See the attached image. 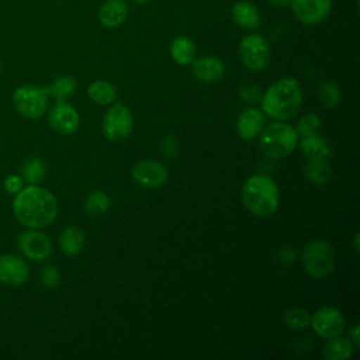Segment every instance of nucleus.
<instances>
[{"instance_id": "nucleus-1", "label": "nucleus", "mask_w": 360, "mask_h": 360, "mask_svg": "<svg viewBox=\"0 0 360 360\" xmlns=\"http://www.w3.org/2000/svg\"><path fill=\"white\" fill-rule=\"evenodd\" d=\"M13 214L25 228L42 229L55 221L58 215V201L46 188L31 184L15 193Z\"/></svg>"}, {"instance_id": "nucleus-2", "label": "nucleus", "mask_w": 360, "mask_h": 360, "mask_svg": "<svg viewBox=\"0 0 360 360\" xmlns=\"http://www.w3.org/2000/svg\"><path fill=\"white\" fill-rule=\"evenodd\" d=\"M301 84L294 77H283L273 83L262 97V110L271 118L288 121L294 118L302 105Z\"/></svg>"}, {"instance_id": "nucleus-3", "label": "nucleus", "mask_w": 360, "mask_h": 360, "mask_svg": "<svg viewBox=\"0 0 360 360\" xmlns=\"http://www.w3.org/2000/svg\"><path fill=\"white\" fill-rule=\"evenodd\" d=\"M240 198L249 212L260 218H267L277 211L280 193L274 180L264 174H255L243 183Z\"/></svg>"}, {"instance_id": "nucleus-4", "label": "nucleus", "mask_w": 360, "mask_h": 360, "mask_svg": "<svg viewBox=\"0 0 360 360\" xmlns=\"http://www.w3.org/2000/svg\"><path fill=\"white\" fill-rule=\"evenodd\" d=\"M298 145V134L295 128L283 121L271 122L259 135L260 150L270 159H281L288 156Z\"/></svg>"}, {"instance_id": "nucleus-5", "label": "nucleus", "mask_w": 360, "mask_h": 360, "mask_svg": "<svg viewBox=\"0 0 360 360\" xmlns=\"http://www.w3.org/2000/svg\"><path fill=\"white\" fill-rule=\"evenodd\" d=\"M302 266L312 278L328 277L336 264V253L330 243L322 239L309 240L302 250Z\"/></svg>"}, {"instance_id": "nucleus-6", "label": "nucleus", "mask_w": 360, "mask_h": 360, "mask_svg": "<svg viewBox=\"0 0 360 360\" xmlns=\"http://www.w3.org/2000/svg\"><path fill=\"white\" fill-rule=\"evenodd\" d=\"M13 105L22 117L37 120L46 112L48 93L37 84L20 86L13 93Z\"/></svg>"}, {"instance_id": "nucleus-7", "label": "nucleus", "mask_w": 360, "mask_h": 360, "mask_svg": "<svg viewBox=\"0 0 360 360\" xmlns=\"http://www.w3.org/2000/svg\"><path fill=\"white\" fill-rule=\"evenodd\" d=\"M132 128L134 117L131 110L122 103H111L101 124L104 136L111 142H120L129 136Z\"/></svg>"}, {"instance_id": "nucleus-8", "label": "nucleus", "mask_w": 360, "mask_h": 360, "mask_svg": "<svg viewBox=\"0 0 360 360\" xmlns=\"http://www.w3.org/2000/svg\"><path fill=\"white\" fill-rule=\"evenodd\" d=\"M239 56L248 70L260 72L270 60V45L262 34H249L239 44Z\"/></svg>"}, {"instance_id": "nucleus-9", "label": "nucleus", "mask_w": 360, "mask_h": 360, "mask_svg": "<svg viewBox=\"0 0 360 360\" xmlns=\"http://www.w3.org/2000/svg\"><path fill=\"white\" fill-rule=\"evenodd\" d=\"M309 326L312 330L323 339H329L342 335L346 322L343 314L335 307H322L316 309L309 319Z\"/></svg>"}, {"instance_id": "nucleus-10", "label": "nucleus", "mask_w": 360, "mask_h": 360, "mask_svg": "<svg viewBox=\"0 0 360 360\" xmlns=\"http://www.w3.org/2000/svg\"><path fill=\"white\" fill-rule=\"evenodd\" d=\"M131 176L136 184L143 188H159L166 184L169 172L166 166L158 160H139L131 169Z\"/></svg>"}, {"instance_id": "nucleus-11", "label": "nucleus", "mask_w": 360, "mask_h": 360, "mask_svg": "<svg viewBox=\"0 0 360 360\" xmlns=\"http://www.w3.org/2000/svg\"><path fill=\"white\" fill-rule=\"evenodd\" d=\"M17 245L25 257L35 262H42L48 259L52 253L51 239L39 229L28 228V231L21 232L18 236Z\"/></svg>"}, {"instance_id": "nucleus-12", "label": "nucleus", "mask_w": 360, "mask_h": 360, "mask_svg": "<svg viewBox=\"0 0 360 360\" xmlns=\"http://www.w3.org/2000/svg\"><path fill=\"white\" fill-rule=\"evenodd\" d=\"M290 7L300 22L315 25L329 15L332 0H291Z\"/></svg>"}, {"instance_id": "nucleus-13", "label": "nucleus", "mask_w": 360, "mask_h": 360, "mask_svg": "<svg viewBox=\"0 0 360 360\" xmlns=\"http://www.w3.org/2000/svg\"><path fill=\"white\" fill-rule=\"evenodd\" d=\"M49 125L62 135L75 134L80 125V117L77 110L66 103L65 100H58L48 112Z\"/></svg>"}, {"instance_id": "nucleus-14", "label": "nucleus", "mask_w": 360, "mask_h": 360, "mask_svg": "<svg viewBox=\"0 0 360 360\" xmlns=\"http://www.w3.org/2000/svg\"><path fill=\"white\" fill-rule=\"evenodd\" d=\"M30 276V267L24 259L17 255L0 256V283L10 287L22 285Z\"/></svg>"}, {"instance_id": "nucleus-15", "label": "nucleus", "mask_w": 360, "mask_h": 360, "mask_svg": "<svg viewBox=\"0 0 360 360\" xmlns=\"http://www.w3.org/2000/svg\"><path fill=\"white\" fill-rule=\"evenodd\" d=\"M190 65L194 77L201 83H215L225 75V65L222 59L217 56H201L194 59Z\"/></svg>"}, {"instance_id": "nucleus-16", "label": "nucleus", "mask_w": 360, "mask_h": 360, "mask_svg": "<svg viewBox=\"0 0 360 360\" xmlns=\"http://www.w3.org/2000/svg\"><path fill=\"white\" fill-rule=\"evenodd\" d=\"M264 125V115L260 110L249 107L243 110L235 124L236 135L243 141H252L257 138Z\"/></svg>"}, {"instance_id": "nucleus-17", "label": "nucleus", "mask_w": 360, "mask_h": 360, "mask_svg": "<svg viewBox=\"0 0 360 360\" xmlns=\"http://www.w3.org/2000/svg\"><path fill=\"white\" fill-rule=\"evenodd\" d=\"M128 11L125 0H104L98 8V20L107 28H117L125 22Z\"/></svg>"}, {"instance_id": "nucleus-18", "label": "nucleus", "mask_w": 360, "mask_h": 360, "mask_svg": "<svg viewBox=\"0 0 360 360\" xmlns=\"http://www.w3.org/2000/svg\"><path fill=\"white\" fill-rule=\"evenodd\" d=\"M231 18L243 30H256L262 21L257 7L248 0H240L232 4Z\"/></svg>"}, {"instance_id": "nucleus-19", "label": "nucleus", "mask_w": 360, "mask_h": 360, "mask_svg": "<svg viewBox=\"0 0 360 360\" xmlns=\"http://www.w3.org/2000/svg\"><path fill=\"white\" fill-rule=\"evenodd\" d=\"M302 173L314 186H325L332 177L330 165L325 158H305L302 163Z\"/></svg>"}, {"instance_id": "nucleus-20", "label": "nucleus", "mask_w": 360, "mask_h": 360, "mask_svg": "<svg viewBox=\"0 0 360 360\" xmlns=\"http://www.w3.org/2000/svg\"><path fill=\"white\" fill-rule=\"evenodd\" d=\"M195 44L187 35H177L169 45V53L172 59L181 66L190 65L195 59Z\"/></svg>"}, {"instance_id": "nucleus-21", "label": "nucleus", "mask_w": 360, "mask_h": 360, "mask_svg": "<svg viewBox=\"0 0 360 360\" xmlns=\"http://www.w3.org/2000/svg\"><path fill=\"white\" fill-rule=\"evenodd\" d=\"M86 243L84 231L76 225L66 226L59 235V248L68 256L79 255Z\"/></svg>"}, {"instance_id": "nucleus-22", "label": "nucleus", "mask_w": 360, "mask_h": 360, "mask_svg": "<svg viewBox=\"0 0 360 360\" xmlns=\"http://www.w3.org/2000/svg\"><path fill=\"white\" fill-rule=\"evenodd\" d=\"M354 347L350 338L338 335L326 340L322 347V356L328 360H345L353 354Z\"/></svg>"}, {"instance_id": "nucleus-23", "label": "nucleus", "mask_w": 360, "mask_h": 360, "mask_svg": "<svg viewBox=\"0 0 360 360\" xmlns=\"http://www.w3.org/2000/svg\"><path fill=\"white\" fill-rule=\"evenodd\" d=\"M300 149L305 158H325L332 153V146L326 138L319 134L304 136L300 142Z\"/></svg>"}, {"instance_id": "nucleus-24", "label": "nucleus", "mask_w": 360, "mask_h": 360, "mask_svg": "<svg viewBox=\"0 0 360 360\" xmlns=\"http://www.w3.org/2000/svg\"><path fill=\"white\" fill-rule=\"evenodd\" d=\"M87 96L100 105H108L117 98V90L112 83L107 80H96L89 84Z\"/></svg>"}, {"instance_id": "nucleus-25", "label": "nucleus", "mask_w": 360, "mask_h": 360, "mask_svg": "<svg viewBox=\"0 0 360 360\" xmlns=\"http://www.w3.org/2000/svg\"><path fill=\"white\" fill-rule=\"evenodd\" d=\"M110 205H111L110 195L101 190L90 191L83 201V208L86 214L90 217H98L105 214L110 210Z\"/></svg>"}, {"instance_id": "nucleus-26", "label": "nucleus", "mask_w": 360, "mask_h": 360, "mask_svg": "<svg viewBox=\"0 0 360 360\" xmlns=\"http://www.w3.org/2000/svg\"><path fill=\"white\" fill-rule=\"evenodd\" d=\"M76 87H77V82L75 77L69 75H60L55 77V80L45 87V91L48 93V96H52L58 100H65L72 94H75Z\"/></svg>"}, {"instance_id": "nucleus-27", "label": "nucleus", "mask_w": 360, "mask_h": 360, "mask_svg": "<svg viewBox=\"0 0 360 360\" xmlns=\"http://www.w3.org/2000/svg\"><path fill=\"white\" fill-rule=\"evenodd\" d=\"M340 89L336 83L330 80H323L318 87V100L321 105L326 110L336 108L340 104Z\"/></svg>"}, {"instance_id": "nucleus-28", "label": "nucleus", "mask_w": 360, "mask_h": 360, "mask_svg": "<svg viewBox=\"0 0 360 360\" xmlns=\"http://www.w3.org/2000/svg\"><path fill=\"white\" fill-rule=\"evenodd\" d=\"M22 177L30 184H38L45 177V165L39 158L28 159L22 166Z\"/></svg>"}, {"instance_id": "nucleus-29", "label": "nucleus", "mask_w": 360, "mask_h": 360, "mask_svg": "<svg viewBox=\"0 0 360 360\" xmlns=\"http://www.w3.org/2000/svg\"><path fill=\"white\" fill-rule=\"evenodd\" d=\"M311 314L304 308H290L284 312L283 321L290 329H304L309 326Z\"/></svg>"}, {"instance_id": "nucleus-30", "label": "nucleus", "mask_w": 360, "mask_h": 360, "mask_svg": "<svg viewBox=\"0 0 360 360\" xmlns=\"http://www.w3.org/2000/svg\"><path fill=\"white\" fill-rule=\"evenodd\" d=\"M321 127H322V120L319 118V115H316L314 112H308L298 120L295 131H297L298 136L304 138V136L318 134Z\"/></svg>"}, {"instance_id": "nucleus-31", "label": "nucleus", "mask_w": 360, "mask_h": 360, "mask_svg": "<svg viewBox=\"0 0 360 360\" xmlns=\"http://www.w3.org/2000/svg\"><path fill=\"white\" fill-rule=\"evenodd\" d=\"M60 281V274L58 271V269L52 264H46L42 267L41 270V284L48 288V290H52L55 287H58Z\"/></svg>"}, {"instance_id": "nucleus-32", "label": "nucleus", "mask_w": 360, "mask_h": 360, "mask_svg": "<svg viewBox=\"0 0 360 360\" xmlns=\"http://www.w3.org/2000/svg\"><path fill=\"white\" fill-rule=\"evenodd\" d=\"M160 150L167 159H174L179 152V143L173 135H166L160 142Z\"/></svg>"}, {"instance_id": "nucleus-33", "label": "nucleus", "mask_w": 360, "mask_h": 360, "mask_svg": "<svg viewBox=\"0 0 360 360\" xmlns=\"http://www.w3.org/2000/svg\"><path fill=\"white\" fill-rule=\"evenodd\" d=\"M239 96L248 103H256L260 98V90L253 84H246L239 89Z\"/></svg>"}, {"instance_id": "nucleus-34", "label": "nucleus", "mask_w": 360, "mask_h": 360, "mask_svg": "<svg viewBox=\"0 0 360 360\" xmlns=\"http://www.w3.org/2000/svg\"><path fill=\"white\" fill-rule=\"evenodd\" d=\"M4 187L8 193L15 194L22 188V179L17 174H11L4 180Z\"/></svg>"}, {"instance_id": "nucleus-35", "label": "nucleus", "mask_w": 360, "mask_h": 360, "mask_svg": "<svg viewBox=\"0 0 360 360\" xmlns=\"http://www.w3.org/2000/svg\"><path fill=\"white\" fill-rule=\"evenodd\" d=\"M359 329H360L359 323H354V325L349 329V338L352 339V342L354 343L356 347L360 346V333H359Z\"/></svg>"}, {"instance_id": "nucleus-36", "label": "nucleus", "mask_w": 360, "mask_h": 360, "mask_svg": "<svg viewBox=\"0 0 360 360\" xmlns=\"http://www.w3.org/2000/svg\"><path fill=\"white\" fill-rule=\"evenodd\" d=\"M274 8H287L291 4V0H266Z\"/></svg>"}, {"instance_id": "nucleus-37", "label": "nucleus", "mask_w": 360, "mask_h": 360, "mask_svg": "<svg viewBox=\"0 0 360 360\" xmlns=\"http://www.w3.org/2000/svg\"><path fill=\"white\" fill-rule=\"evenodd\" d=\"M359 239H360V236H359V232H356L354 233V236H353V248H354V250L356 252H359Z\"/></svg>"}, {"instance_id": "nucleus-38", "label": "nucleus", "mask_w": 360, "mask_h": 360, "mask_svg": "<svg viewBox=\"0 0 360 360\" xmlns=\"http://www.w3.org/2000/svg\"><path fill=\"white\" fill-rule=\"evenodd\" d=\"M132 1H135V3H148L150 0H132Z\"/></svg>"}, {"instance_id": "nucleus-39", "label": "nucleus", "mask_w": 360, "mask_h": 360, "mask_svg": "<svg viewBox=\"0 0 360 360\" xmlns=\"http://www.w3.org/2000/svg\"><path fill=\"white\" fill-rule=\"evenodd\" d=\"M0 72H1V62H0Z\"/></svg>"}]
</instances>
